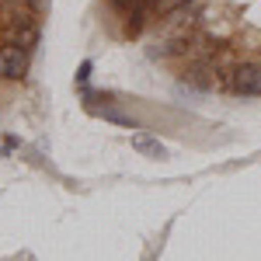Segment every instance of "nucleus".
I'll list each match as a JSON object with an SVG mask.
<instances>
[{
	"label": "nucleus",
	"instance_id": "obj_1",
	"mask_svg": "<svg viewBox=\"0 0 261 261\" xmlns=\"http://www.w3.org/2000/svg\"><path fill=\"white\" fill-rule=\"evenodd\" d=\"M125 39L174 81L230 98H261V0H108Z\"/></svg>",
	"mask_w": 261,
	"mask_h": 261
},
{
	"label": "nucleus",
	"instance_id": "obj_2",
	"mask_svg": "<svg viewBox=\"0 0 261 261\" xmlns=\"http://www.w3.org/2000/svg\"><path fill=\"white\" fill-rule=\"evenodd\" d=\"M49 0H0V53L4 49H24L35 53L42 39Z\"/></svg>",
	"mask_w": 261,
	"mask_h": 261
},
{
	"label": "nucleus",
	"instance_id": "obj_3",
	"mask_svg": "<svg viewBox=\"0 0 261 261\" xmlns=\"http://www.w3.org/2000/svg\"><path fill=\"white\" fill-rule=\"evenodd\" d=\"M133 146H136L140 153H146V157H167V150H164L157 140H150V136H133Z\"/></svg>",
	"mask_w": 261,
	"mask_h": 261
}]
</instances>
